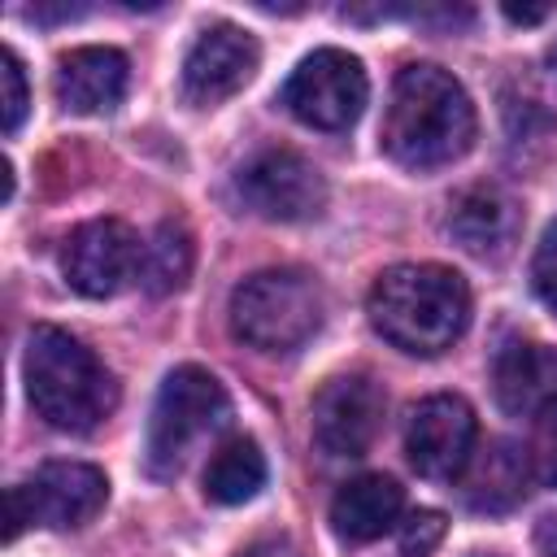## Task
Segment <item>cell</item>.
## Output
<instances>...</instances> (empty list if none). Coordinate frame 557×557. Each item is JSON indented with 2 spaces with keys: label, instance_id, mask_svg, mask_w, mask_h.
<instances>
[{
  "label": "cell",
  "instance_id": "cell-1",
  "mask_svg": "<svg viewBox=\"0 0 557 557\" xmlns=\"http://www.w3.org/2000/svg\"><path fill=\"white\" fill-rule=\"evenodd\" d=\"M474 104L440 65H405L392 83L383 117V152L405 170H440L474 148Z\"/></svg>",
  "mask_w": 557,
  "mask_h": 557
},
{
  "label": "cell",
  "instance_id": "cell-2",
  "mask_svg": "<svg viewBox=\"0 0 557 557\" xmlns=\"http://www.w3.org/2000/svg\"><path fill=\"white\" fill-rule=\"evenodd\" d=\"M370 326L400 352L435 357L461 339L470 322V287L457 270L435 261L392 265L366 296Z\"/></svg>",
  "mask_w": 557,
  "mask_h": 557
},
{
  "label": "cell",
  "instance_id": "cell-3",
  "mask_svg": "<svg viewBox=\"0 0 557 557\" xmlns=\"http://www.w3.org/2000/svg\"><path fill=\"white\" fill-rule=\"evenodd\" d=\"M26 396L35 413L70 435L96 431L113 405H117V383L109 366L70 331L61 326H35L26 339Z\"/></svg>",
  "mask_w": 557,
  "mask_h": 557
},
{
  "label": "cell",
  "instance_id": "cell-4",
  "mask_svg": "<svg viewBox=\"0 0 557 557\" xmlns=\"http://www.w3.org/2000/svg\"><path fill=\"white\" fill-rule=\"evenodd\" d=\"M326 296L313 274L278 265L257 270L231 292V331L261 352H296L318 335Z\"/></svg>",
  "mask_w": 557,
  "mask_h": 557
},
{
  "label": "cell",
  "instance_id": "cell-5",
  "mask_svg": "<svg viewBox=\"0 0 557 557\" xmlns=\"http://www.w3.org/2000/svg\"><path fill=\"white\" fill-rule=\"evenodd\" d=\"M226 418H231V396L205 366L170 370L152 400V418H148V444H144L148 474L174 479L183 470L187 453L205 435L222 431Z\"/></svg>",
  "mask_w": 557,
  "mask_h": 557
},
{
  "label": "cell",
  "instance_id": "cell-6",
  "mask_svg": "<svg viewBox=\"0 0 557 557\" xmlns=\"http://www.w3.org/2000/svg\"><path fill=\"white\" fill-rule=\"evenodd\" d=\"M109 500V479L104 470L87 461H48L39 466L26 483L9 487V540L35 522V527H83L91 522Z\"/></svg>",
  "mask_w": 557,
  "mask_h": 557
},
{
  "label": "cell",
  "instance_id": "cell-7",
  "mask_svg": "<svg viewBox=\"0 0 557 557\" xmlns=\"http://www.w3.org/2000/svg\"><path fill=\"white\" fill-rule=\"evenodd\" d=\"M370 96L366 70L344 48H318L309 52L283 83V104L296 122L313 131H344L361 117Z\"/></svg>",
  "mask_w": 557,
  "mask_h": 557
},
{
  "label": "cell",
  "instance_id": "cell-8",
  "mask_svg": "<svg viewBox=\"0 0 557 557\" xmlns=\"http://www.w3.org/2000/svg\"><path fill=\"white\" fill-rule=\"evenodd\" d=\"M235 196L248 213L265 222H309L326 205V183L313 161L292 148H265L248 157L235 174Z\"/></svg>",
  "mask_w": 557,
  "mask_h": 557
},
{
  "label": "cell",
  "instance_id": "cell-9",
  "mask_svg": "<svg viewBox=\"0 0 557 557\" xmlns=\"http://www.w3.org/2000/svg\"><path fill=\"white\" fill-rule=\"evenodd\" d=\"M139 261H144V239L117 218H91L74 226L61 248V274L87 300L117 296L131 278H139Z\"/></svg>",
  "mask_w": 557,
  "mask_h": 557
},
{
  "label": "cell",
  "instance_id": "cell-10",
  "mask_svg": "<svg viewBox=\"0 0 557 557\" xmlns=\"http://www.w3.org/2000/svg\"><path fill=\"white\" fill-rule=\"evenodd\" d=\"M474 440H479V422H474V409L461 400V396H426L413 413H409V426H405V453H409V466L422 474V479H440V483H457L470 453H474Z\"/></svg>",
  "mask_w": 557,
  "mask_h": 557
},
{
  "label": "cell",
  "instance_id": "cell-11",
  "mask_svg": "<svg viewBox=\"0 0 557 557\" xmlns=\"http://www.w3.org/2000/svg\"><path fill=\"white\" fill-rule=\"evenodd\" d=\"M261 65V48L244 26L218 22L196 35V44L183 57V96L196 109H213L244 91Z\"/></svg>",
  "mask_w": 557,
  "mask_h": 557
},
{
  "label": "cell",
  "instance_id": "cell-12",
  "mask_svg": "<svg viewBox=\"0 0 557 557\" xmlns=\"http://www.w3.org/2000/svg\"><path fill=\"white\" fill-rule=\"evenodd\" d=\"M383 387L370 374H335L313 396V444L326 457H361L383 426Z\"/></svg>",
  "mask_w": 557,
  "mask_h": 557
},
{
  "label": "cell",
  "instance_id": "cell-13",
  "mask_svg": "<svg viewBox=\"0 0 557 557\" xmlns=\"http://www.w3.org/2000/svg\"><path fill=\"white\" fill-rule=\"evenodd\" d=\"M492 392L505 413L535 418L557 400V348L535 339H513L492 361Z\"/></svg>",
  "mask_w": 557,
  "mask_h": 557
},
{
  "label": "cell",
  "instance_id": "cell-14",
  "mask_svg": "<svg viewBox=\"0 0 557 557\" xmlns=\"http://www.w3.org/2000/svg\"><path fill=\"white\" fill-rule=\"evenodd\" d=\"M126 78L131 65L117 48H74L57 61L52 74V91L70 113H109L113 104H122L126 96Z\"/></svg>",
  "mask_w": 557,
  "mask_h": 557
},
{
  "label": "cell",
  "instance_id": "cell-15",
  "mask_svg": "<svg viewBox=\"0 0 557 557\" xmlns=\"http://www.w3.org/2000/svg\"><path fill=\"white\" fill-rule=\"evenodd\" d=\"M405 513V487L387 474H357L348 479L331 500V531L348 544H370L400 527Z\"/></svg>",
  "mask_w": 557,
  "mask_h": 557
},
{
  "label": "cell",
  "instance_id": "cell-16",
  "mask_svg": "<svg viewBox=\"0 0 557 557\" xmlns=\"http://www.w3.org/2000/svg\"><path fill=\"white\" fill-rule=\"evenodd\" d=\"M527 479H531V457L509 440H492L470 453L461 470V496L479 513H505L527 496Z\"/></svg>",
  "mask_w": 557,
  "mask_h": 557
},
{
  "label": "cell",
  "instance_id": "cell-17",
  "mask_svg": "<svg viewBox=\"0 0 557 557\" xmlns=\"http://www.w3.org/2000/svg\"><path fill=\"white\" fill-rule=\"evenodd\" d=\"M448 235L474 257H500L513 239V205L500 187H466L448 205Z\"/></svg>",
  "mask_w": 557,
  "mask_h": 557
},
{
  "label": "cell",
  "instance_id": "cell-18",
  "mask_svg": "<svg viewBox=\"0 0 557 557\" xmlns=\"http://www.w3.org/2000/svg\"><path fill=\"white\" fill-rule=\"evenodd\" d=\"M261 487H265V453L248 435L226 440L205 466V496L213 505H244Z\"/></svg>",
  "mask_w": 557,
  "mask_h": 557
},
{
  "label": "cell",
  "instance_id": "cell-19",
  "mask_svg": "<svg viewBox=\"0 0 557 557\" xmlns=\"http://www.w3.org/2000/svg\"><path fill=\"white\" fill-rule=\"evenodd\" d=\"M191 261H196V248H191L187 226H183V222H161V226L144 239V261H139V283H144V292H152V296L183 292L187 278H191Z\"/></svg>",
  "mask_w": 557,
  "mask_h": 557
},
{
  "label": "cell",
  "instance_id": "cell-20",
  "mask_svg": "<svg viewBox=\"0 0 557 557\" xmlns=\"http://www.w3.org/2000/svg\"><path fill=\"white\" fill-rule=\"evenodd\" d=\"M26 104H30V91H26V74H22V61L13 48L0 52V117H4V135H13L26 117Z\"/></svg>",
  "mask_w": 557,
  "mask_h": 557
},
{
  "label": "cell",
  "instance_id": "cell-21",
  "mask_svg": "<svg viewBox=\"0 0 557 557\" xmlns=\"http://www.w3.org/2000/svg\"><path fill=\"white\" fill-rule=\"evenodd\" d=\"M531 474L548 487H557V400L548 409L535 413V431H531Z\"/></svg>",
  "mask_w": 557,
  "mask_h": 557
},
{
  "label": "cell",
  "instance_id": "cell-22",
  "mask_svg": "<svg viewBox=\"0 0 557 557\" xmlns=\"http://www.w3.org/2000/svg\"><path fill=\"white\" fill-rule=\"evenodd\" d=\"M448 522L440 509H413L405 522H400V553L405 557H426L440 540H444Z\"/></svg>",
  "mask_w": 557,
  "mask_h": 557
},
{
  "label": "cell",
  "instance_id": "cell-23",
  "mask_svg": "<svg viewBox=\"0 0 557 557\" xmlns=\"http://www.w3.org/2000/svg\"><path fill=\"white\" fill-rule=\"evenodd\" d=\"M531 287H535V296L557 313V222H548V231H544L540 244H535V257H531Z\"/></svg>",
  "mask_w": 557,
  "mask_h": 557
},
{
  "label": "cell",
  "instance_id": "cell-24",
  "mask_svg": "<svg viewBox=\"0 0 557 557\" xmlns=\"http://www.w3.org/2000/svg\"><path fill=\"white\" fill-rule=\"evenodd\" d=\"M500 13H505L513 26H540V22L553 13V4H513V0H509Z\"/></svg>",
  "mask_w": 557,
  "mask_h": 557
},
{
  "label": "cell",
  "instance_id": "cell-25",
  "mask_svg": "<svg viewBox=\"0 0 557 557\" xmlns=\"http://www.w3.org/2000/svg\"><path fill=\"white\" fill-rule=\"evenodd\" d=\"M535 548H540V557H557V518H544L535 527Z\"/></svg>",
  "mask_w": 557,
  "mask_h": 557
},
{
  "label": "cell",
  "instance_id": "cell-26",
  "mask_svg": "<svg viewBox=\"0 0 557 557\" xmlns=\"http://www.w3.org/2000/svg\"><path fill=\"white\" fill-rule=\"evenodd\" d=\"M244 557H296L287 544H261V548H252V553H244Z\"/></svg>",
  "mask_w": 557,
  "mask_h": 557
},
{
  "label": "cell",
  "instance_id": "cell-27",
  "mask_svg": "<svg viewBox=\"0 0 557 557\" xmlns=\"http://www.w3.org/2000/svg\"><path fill=\"white\" fill-rule=\"evenodd\" d=\"M548 61H553V70H557V39H553V48H548Z\"/></svg>",
  "mask_w": 557,
  "mask_h": 557
}]
</instances>
